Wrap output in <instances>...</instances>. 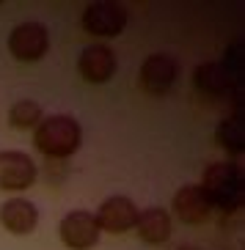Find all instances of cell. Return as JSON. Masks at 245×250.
I'll list each match as a JSON object with an SVG mask.
<instances>
[{
    "label": "cell",
    "mask_w": 245,
    "mask_h": 250,
    "mask_svg": "<svg viewBox=\"0 0 245 250\" xmlns=\"http://www.w3.org/2000/svg\"><path fill=\"white\" fill-rule=\"evenodd\" d=\"M201 190L212 204V212H221L223 217L240 214L243 209V168L234 160L226 162H209L201 173Z\"/></svg>",
    "instance_id": "1"
},
{
    "label": "cell",
    "mask_w": 245,
    "mask_h": 250,
    "mask_svg": "<svg viewBox=\"0 0 245 250\" xmlns=\"http://www.w3.org/2000/svg\"><path fill=\"white\" fill-rule=\"evenodd\" d=\"M83 143V126L74 116L67 113H52L39 121V126L33 129V146L39 154H45L47 160L58 162L69 160V157L80 148Z\"/></svg>",
    "instance_id": "2"
},
{
    "label": "cell",
    "mask_w": 245,
    "mask_h": 250,
    "mask_svg": "<svg viewBox=\"0 0 245 250\" xmlns=\"http://www.w3.org/2000/svg\"><path fill=\"white\" fill-rule=\"evenodd\" d=\"M130 14L121 3H111V0H99V3H89L83 8L80 25L89 36L97 39H116L124 33Z\"/></svg>",
    "instance_id": "3"
},
{
    "label": "cell",
    "mask_w": 245,
    "mask_h": 250,
    "mask_svg": "<svg viewBox=\"0 0 245 250\" xmlns=\"http://www.w3.org/2000/svg\"><path fill=\"white\" fill-rule=\"evenodd\" d=\"M8 52L20 63H39L50 50V30L42 22H20L8 33Z\"/></svg>",
    "instance_id": "4"
},
{
    "label": "cell",
    "mask_w": 245,
    "mask_h": 250,
    "mask_svg": "<svg viewBox=\"0 0 245 250\" xmlns=\"http://www.w3.org/2000/svg\"><path fill=\"white\" fill-rule=\"evenodd\" d=\"M193 85L207 99H240V77L223 66V61H207L193 69Z\"/></svg>",
    "instance_id": "5"
},
{
    "label": "cell",
    "mask_w": 245,
    "mask_h": 250,
    "mask_svg": "<svg viewBox=\"0 0 245 250\" xmlns=\"http://www.w3.org/2000/svg\"><path fill=\"white\" fill-rule=\"evenodd\" d=\"M141 88L149 96H165L171 94L179 80V61L168 52H152L141 63Z\"/></svg>",
    "instance_id": "6"
},
{
    "label": "cell",
    "mask_w": 245,
    "mask_h": 250,
    "mask_svg": "<svg viewBox=\"0 0 245 250\" xmlns=\"http://www.w3.org/2000/svg\"><path fill=\"white\" fill-rule=\"evenodd\" d=\"M58 236L67 250H91L99 242V231L97 220H94V212L89 209H72L61 217L58 223Z\"/></svg>",
    "instance_id": "7"
},
{
    "label": "cell",
    "mask_w": 245,
    "mask_h": 250,
    "mask_svg": "<svg viewBox=\"0 0 245 250\" xmlns=\"http://www.w3.org/2000/svg\"><path fill=\"white\" fill-rule=\"evenodd\" d=\"M39 179V168L33 157L17 148L0 151V190L6 192H25Z\"/></svg>",
    "instance_id": "8"
},
{
    "label": "cell",
    "mask_w": 245,
    "mask_h": 250,
    "mask_svg": "<svg viewBox=\"0 0 245 250\" xmlns=\"http://www.w3.org/2000/svg\"><path fill=\"white\" fill-rule=\"evenodd\" d=\"M94 220H97L99 231H108V234H127L135 228L138 220V206L130 195H111L99 204V209L94 212Z\"/></svg>",
    "instance_id": "9"
},
{
    "label": "cell",
    "mask_w": 245,
    "mask_h": 250,
    "mask_svg": "<svg viewBox=\"0 0 245 250\" xmlns=\"http://www.w3.org/2000/svg\"><path fill=\"white\" fill-rule=\"evenodd\" d=\"M168 214H174L185 226H201V223H207L212 217V204H209V198L204 195L199 184H185V187H179L174 192Z\"/></svg>",
    "instance_id": "10"
},
{
    "label": "cell",
    "mask_w": 245,
    "mask_h": 250,
    "mask_svg": "<svg viewBox=\"0 0 245 250\" xmlns=\"http://www.w3.org/2000/svg\"><path fill=\"white\" fill-rule=\"evenodd\" d=\"M116 69H119V61H116V52L108 44H89L80 52V58H77V72L91 85L111 83Z\"/></svg>",
    "instance_id": "11"
},
{
    "label": "cell",
    "mask_w": 245,
    "mask_h": 250,
    "mask_svg": "<svg viewBox=\"0 0 245 250\" xmlns=\"http://www.w3.org/2000/svg\"><path fill=\"white\" fill-rule=\"evenodd\" d=\"M135 234L141 236V242L152 245V248H160L171 239L174 234V220L168 209L163 206H146V209H138V220H135Z\"/></svg>",
    "instance_id": "12"
},
{
    "label": "cell",
    "mask_w": 245,
    "mask_h": 250,
    "mask_svg": "<svg viewBox=\"0 0 245 250\" xmlns=\"http://www.w3.org/2000/svg\"><path fill=\"white\" fill-rule=\"evenodd\" d=\"M0 226L14 236H28L36 231L39 226V209L33 201L28 198H8L0 206Z\"/></svg>",
    "instance_id": "13"
},
{
    "label": "cell",
    "mask_w": 245,
    "mask_h": 250,
    "mask_svg": "<svg viewBox=\"0 0 245 250\" xmlns=\"http://www.w3.org/2000/svg\"><path fill=\"white\" fill-rule=\"evenodd\" d=\"M215 146H221L229 157H240L245 151V126L237 113L215 126Z\"/></svg>",
    "instance_id": "14"
},
{
    "label": "cell",
    "mask_w": 245,
    "mask_h": 250,
    "mask_svg": "<svg viewBox=\"0 0 245 250\" xmlns=\"http://www.w3.org/2000/svg\"><path fill=\"white\" fill-rule=\"evenodd\" d=\"M42 118H45V107L36 99H17L8 107V124H11V129H20V132L36 129Z\"/></svg>",
    "instance_id": "15"
},
{
    "label": "cell",
    "mask_w": 245,
    "mask_h": 250,
    "mask_svg": "<svg viewBox=\"0 0 245 250\" xmlns=\"http://www.w3.org/2000/svg\"><path fill=\"white\" fill-rule=\"evenodd\" d=\"M177 250H199V248H193V245H179Z\"/></svg>",
    "instance_id": "16"
},
{
    "label": "cell",
    "mask_w": 245,
    "mask_h": 250,
    "mask_svg": "<svg viewBox=\"0 0 245 250\" xmlns=\"http://www.w3.org/2000/svg\"><path fill=\"white\" fill-rule=\"evenodd\" d=\"M0 6H3V0H0Z\"/></svg>",
    "instance_id": "17"
}]
</instances>
